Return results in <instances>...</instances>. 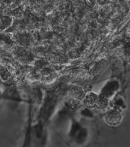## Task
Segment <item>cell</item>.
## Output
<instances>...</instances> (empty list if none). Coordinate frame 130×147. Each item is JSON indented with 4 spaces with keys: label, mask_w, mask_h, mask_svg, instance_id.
<instances>
[{
    "label": "cell",
    "mask_w": 130,
    "mask_h": 147,
    "mask_svg": "<svg viewBox=\"0 0 130 147\" xmlns=\"http://www.w3.org/2000/svg\"><path fill=\"white\" fill-rule=\"evenodd\" d=\"M71 94L74 98L78 99H82L84 98V92L82 88L78 86H75L71 89Z\"/></svg>",
    "instance_id": "277c9868"
},
{
    "label": "cell",
    "mask_w": 130,
    "mask_h": 147,
    "mask_svg": "<svg viewBox=\"0 0 130 147\" xmlns=\"http://www.w3.org/2000/svg\"><path fill=\"white\" fill-rule=\"evenodd\" d=\"M109 105V101L108 98L102 94H100L97 96L96 99V105H97L100 107L105 108L107 107Z\"/></svg>",
    "instance_id": "3957f363"
},
{
    "label": "cell",
    "mask_w": 130,
    "mask_h": 147,
    "mask_svg": "<svg viewBox=\"0 0 130 147\" xmlns=\"http://www.w3.org/2000/svg\"><path fill=\"white\" fill-rule=\"evenodd\" d=\"M97 96L93 94H90L85 96L84 100V102L86 107L89 108H93L95 107L96 105V99Z\"/></svg>",
    "instance_id": "7a4b0ae2"
},
{
    "label": "cell",
    "mask_w": 130,
    "mask_h": 147,
    "mask_svg": "<svg viewBox=\"0 0 130 147\" xmlns=\"http://www.w3.org/2000/svg\"><path fill=\"white\" fill-rule=\"evenodd\" d=\"M121 119V116L120 113L115 110L109 112L105 116V120L107 123L109 125H117L119 123Z\"/></svg>",
    "instance_id": "6da1fadb"
}]
</instances>
